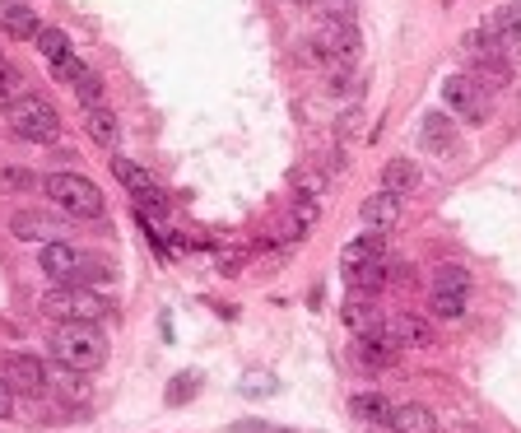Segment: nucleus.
Here are the masks:
<instances>
[{
	"label": "nucleus",
	"instance_id": "nucleus-1",
	"mask_svg": "<svg viewBox=\"0 0 521 433\" xmlns=\"http://www.w3.org/2000/svg\"><path fill=\"white\" fill-rule=\"evenodd\" d=\"M42 191H47V201H56V210H61V215H70V219H89V224L107 219L103 191H98V182H89L84 173H52V177H42Z\"/></svg>",
	"mask_w": 521,
	"mask_h": 433
},
{
	"label": "nucleus",
	"instance_id": "nucleus-2",
	"mask_svg": "<svg viewBox=\"0 0 521 433\" xmlns=\"http://www.w3.org/2000/svg\"><path fill=\"white\" fill-rule=\"evenodd\" d=\"M42 312L52 317V322L61 326H98L112 312V303H107L98 289H80V285H56L42 294Z\"/></svg>",
	"mask_w": 521,
	"mask_h": 433
},
{
	"label": "nucleus",
	"instance_id": "nucleus-3",
	"mask_svg": "<svg viewBox=\"0 0 521 433\" xmlns=\"http://www.w3.org/2000/svg\"><path fill=\"white\" fill-rule=\"evenodd\" d=\"M52 359L61 368H70V373H94L107 359V340L98 326H56Z\"/></svg>",
	"mask_w": 521,
	"mask_h": 433
},
{
	"label": "nucleus",
	"instance_id": "nucleus-4",
	"mask_svg": "<svg viewBox=\"0 0 521 433\" xmlns=\"http://www.w3.org/2000/svg\"><path fill=\"white\" fill-rule=\"evenodd\" d=\"M461 61H466V75L480 84V89H508L512 61L498 52V42L489 38L484 28L466 33V42H461Z\"/></svg>",
	"mask_w": 521,
	"mask_h": 433
},
{
	"label": "nucleus",
	"instance_id": "nucleus-5",
	"mask_svg": "<svg viewBox=\"0 0 521 433\" xmlns=\"http://www.w3.org/2000/svg\"><path fill=\"white\" fill-rule=\"evenodd\" d=\"M5 117H10L14 136L28 140V145H56V140H61V112L38 94H19Z\"/></svg>",
	"mask_w": 521,
	"mask_h": 433
},
{
	"label": "nucleus",
	"instance_id": "nucleus-6",
	"mask_svg": "<svg viewBox=\"0 0 521 433\" xmlns=\"http://www.w3.org/2000/svg\"><path fill=\"white\" fill-rule=\"evenodd\" d=\"M442 103H447V112L466 117V122H484V117H489L484 89L470 80V75H447V80H442Z\"/></svg>",
	"mask_w": 521,
	"mask_h": 433
},
{
	"label": "nucleus",
	"instance_id": "nucleus-7",
	"mask_svg": "<svg viewBox=\"0 0 521 433\" xmlns=\"http://www.w3.org/2000/svg\"><path fill=\"white\" fill-rule=\"evenodd\" d=\"M0 378L14 387V396H19V392H24V396H42V392H47V364H42L38 354H24V350L5 354Z\"/></svg>",
	"mask_w": 521,
	"mask_h": 433
},
{
	"label": "nucleus",
	"instance_id": "nucleus-8",
	"mask_svg": "<svg viewBox=\"0 0 521 433\" xmlns=\"http://www.w3.org/2000/svg\"><path fill=\"white\" fill-rule=\"evenodd\" d=\"M387 331L396 340V350H433V322L424 312H391Z\"/></svg>",
	"mask_w": 521,
	"mask_h": 433
},
{
	"label": "nucleus",
	"instance_id": "nucleus-9",
	"mask_svg": "<svg viewBox=\"0 0 521 433\" xmlns=\"http://www.w3.org/2000/svg\"><path fill=\"white\" fill-rule=\"evenodd\" d=\"M38 261H42V275H52L56 285H70V280H75V271H80L84 252L75 243H61V238H52V243H42Z\"/></svg>",
	"mask_w": 521,
	"mask_h": 433
},
{
	"label": "nucleus",
	"instance_id": "nucleus-10",
	"mask_svg": "<svg viewBox=\"0 0 521 433\" xmlns=\"http://www.w3.org/2000/svg\"><path fill=\"white\" fill-rule=\"evenodd\" d=\"M401 215H405V201H401V196H391V191H382V187H377L373 196L363 201V210H359V219L373 233H391L396 224H401Z\"/></svg>",
	"mask_w": 521,
	"mask_h": 433
},
{
	"label": "nucleus",
	"instance_id": "nucleus-11",
	"mask_svg": "<svg viewBox=\"0 0 521 433\" xmlns=\"http://www.w3.org/2000/svg\"><path fill=\"white\" fill-rule=\"evenodd\" d=\"M484 33H489V38L498 42V52L508 56V61H521V14L512 10V5H503V10L489 14Z\"/></svg>",
	"mask_w": 521,
	"mask_h": 433
},
{
	"label": "nucleus",
	"instance_id": "nucleus-12",
	"mask_svg": "<svg viewBox=\"0 0 521 433\" xmlns=\"http://www.w3.org/2000/svg\"><path fill=\"white\" fill-rule=\"evenodd\" d=\"M382 257H387V238H382V233H363V238L345 243V252H340V271L354 280L363 266H373V261H382Z\"/></svg>",
	"mask_w": 521,
	"mask_h": 433
},
{
	"label": "nucleus",
	"instance_id": "nucleus-13",
	"mask_svg": "<svg viewBox=\"0 0 521 433\" xmlns=\"http://www.w3.org/2000/svg\"><path fill=\"white\" fill-rule=\"evenodd\" d=\"M0 24H5V33L19 42H38V33H42L38 14H33L28 0H0Z\"/></svg>",
	"mask_w": 521,
	"mask_h": 433
},
{
	"label": "nucleus",
	"instance_id": "nucleus-14",
	"mask_svg": "<svg viewBox=\"0 0 521 433\" xmlns=\"http://www.w3.org/2000/svg\"><path fill=\"white\" fill-rule=\"evenodd\" d=\"M424 182V173H419V163H410L405 154H396V159L382 163V191H391V196H410V191Z\"/></svg>",
	"mask_w": 521,
	"mask_h": 433
},
{
	"label": "nucleus",
	"instance_id": "nucleus-15",
	"mask_svg": "<svg viewBox=\"0 0 521 433\" xmlns=\"http://www.w3.org/2000/svg\"><path fill=\"white\" fill-rule=\"evenodd\" d=\"M391 433H438V415L419 401H401L391 406Z\"/></svg>",
	"mask_w": 521,
	"mask_h": 433
},
{
	"label": "nucleus",
	"instance_id": "nucleus-16",
	"mask_svg": "<svg viewBox=\"0 0 521 433\" xmlns=\"http://www.w3.org/2000/svg\"><path fill=\"white\" fill-rule=\"evenodd\" d=\"M419 145H424L428 154H452V149H456L452 117H442V112H428L424 122H419Z\"/></svg>",
	"mask_w": 521,
	"mask_h": 433
},
{
	"label": "nucleus",
	"instance_id": "nucleus-17",
	"mask_svg": "<svg viewBox=\"0 0 521 433\" xmlns=\"http://www.w3.org/2000/svg\"><path fill=\"white\" fill-rule=\"evenodd\" d=\"M349 410H354V420L368 424V429H391V401L377 392H359L354 401H349Z\"/></svg>",
	"mask_w": 521,
	"mask_h": 433
},
{
	"label": "nucleus",
	"instance_id": "nucleus-18",
	"mask_svg": "<svg viewBox=\"0 0 521 433\" xmlns=\"http://www.w3.org/2000/svg\"><path fill=\"white\" fill-rule=\"evenodd\" d=\"M340 317H345V326L354 331V336H368L373 326H382V312L373 308V298H368V294H354V298H349L345 308H340Z\"/></svg>",
	"mask_w": 521,
	"mask_h": 433
},
{
	"label": "nucleus",
	"instance_id": "nucleus-19",
	"mask_svg": "<svg viewBox=\"0 0 521 433\" xmlns=\"http://www.w3.org/2000/svg\"><path fill=\"white\" fill-rule=\"evenodd\" d=\"M84 126H89V136H94L103 149H117L121 122H117V112L112 108H84Z\"/></svg>",
	"mask_w": 521,
	"mask_h": 433
},
{
	"label": "nucleus",
	"instance_id": "nucleus-20",
	"mask_svg": "<svg viewBox=\"0 0 521 433\" xmlns=\"http://www.w3.org/2000/svg\"><path fill=\"white\" fill-rule=\"evenodd\" d=\"M428 312L438 322H461L466 317V294H456V289H428Z\"/></svg>",
	"mask_w": 521,
	"mask_h": 433
},
{
	"label": "nucleus",
	"instance_id": "nucleus-21",
	"mask_svg": "<svg viewBox=\"0 0 521 433\" xmlns=\"http://www.w3.org/2000/svg\"><path fill=\"white\" fill-rule=\"evenodd\" d=\"M10 233L19 238V243H38V238H47V243H52V224H47L38 210H19V215L10 219Z\"/></svg>",
	"mask_w": 521,
	"mask_h": 433
},
{
	"label": "nucleus",
	"instance_id": "nucleus-22",
	"mask_svg": "<svg viewBox=\"0 0 521 433\" xmlns=\"http://www.w3.org/2000/svg\"><path fill=\"white\" fill-rule=\"evenodd\" d=\"M112 173H117V182L131 196H145V191H154V182H149V173L140 168V163H131V159H121V154H112Z\"/></svg>",
	"mask_w": 521,
	"mask_h": 433
},
{
	"label": "nucleus",
	"instance_id": "nucleus-23",
	"mask_svg": "<svg viewBox=\"0 0 521 433\" xmlns=\"http://www.w3.org/2000/svg\"><path fill=\"white\" fill-rule=\"evenodd\" d=\"M38 52H42V61H47L52 70L61 66L66 56H75V52H70V38L61 33V28H42V33H38Z\"/></svg>",
	"mask_w": 521,
	"mask_h": 433
},
{
	"label": "nucleus",
	"instance_id": "nucleus-24",
	"mask_svg": "<svg viewBox=\"0 0 521 433\" xmlns=\"http://www.w3.org/2000/svg\"><path fill=\"white\" fill-rule=\"evenodd\" d=\"M433 289H456V294H470V271H466V266H438V271H433Z\"/></svg>",
	"mask_w": 521,
	"mask_h": 433
},
{
	"label": "nucleus",
	"instance_id": "nucleus-25",
	"mask_svg": "<svg viewBox=\"0 0 521 433\" xmlns=\"http://www.w3.org/2000/svg\"><path fill=\"white\" fill-rule=\"evenodd\" d=\"M107 280H112V271H107L103 261H89V257H84V261H80V271H75V280H70V285L94 289V285H107Z\"/></svg>",
	"mask_w": 521,
	"mask_h": 433
},
{
	"label": "nucleus",
	"instance_id": "nucleus-26",
	"mask_svg": "<svg viewBox=\"0 0 521 433\" xmlns=\"http://www.w3.org/2000/svg\"><path fill=\"white\" fill-rule=\"evenodd\" d=\"M0 187L5 191H33L38 187V177L24 173V168H0Z\"/></svg>",
	"mask_w": 521,
	"mask_h": 433
},
{
	"label": "nucleus",
	"instance_id": "nucleus-27",
	"mask_svg": "<svg viewBox=\"0 0 521 433\" xmlns=\"http://www.w3.org/2000/svg\"><path fill=\"white\" fill-rule=\"evenodd\" d=\"M196 392V373H191V378H173V392H168V406H177V401H182V396H191Z\"/></svg>",
	"mask_w": 521,
	"mask_h": 433
},
{
	"label": "nucleus",
	"instance_id": "nucleus-28",
	"mask_svg": "<svg viewBox=\"0 0 521 433\" xmlns=\"http://www.w3.org/2000/svg\"><path fill=\"white\" fill-rule=\"evenodd\" d=\"M14 98H19V94H14V80H10V70H0V108L10 112V103H14Z\"/></svg>",
	"mask_w": 521,
	"mask_h": 433
},
{
	"label": "nucleus",
	"instance_id": "nucleus-29",
	"mask_svg": "<svg viewBox=\"0 0 521 433\" xmlns=\"http://www.w3.org/2000/svg\"><path fill=\"white\" fill-rule=\"evenodd\" d=\"M10 415H14V387L0 378V420H10Z\"/></svg>",
	"mask_w": 521,
	"mask_h": 433
},
{
	"label": "nucleus",
	"instance_id": "nucleus-30",
	"mask_svg": "<svg viewBox=\"0 0 521 433\" xmlns=\"http://www.w3.org/2000/svg\"><path fill=\"white\" fill-rule=\"evenodd\" d=\"M298 187H303V191H308V196H321V191H326V182H321V177H298Z\"/></svg>",
	"mask_w": 521,
	"mask_h": 433
},
{
	"label": "nucleus",
	"instance_id": "nucleus-31",
	"mask_svg": "<svg viewBox=\"0 0 521 433\" xmlns=\"http://www.w3.org/2000/svg\"><path fill=\"white\" fill-rule=\"evenodd\" d=\"M354 131H359V112H349L345 122H340V140H349V136H354Z\"/></svg>",
	"mask_w": 521,
	"mask_h": 433
},
{
	"label": "nucleus",
	"instance_id": "nucleus-32",
	"mask_svg": "<svg viewBox=\"0 0 521 433\" xmlns=\"http://www.w3.org/2000/svg\"><path fill=\"white\" fill-rule=\"evenodd\" d=\"M289 5H317V0H289Z\"/></svg>",
	"mask_w": 521,
	"mask_h": 433
},
{
	"label": "nucleus",
	"instance_id": "nucleus-33",
	"mask_svg": "<svg viewBox=\"0 0 521 433\" xmlns=\"http://www.w3.org/2000/svg\"><path fill=\"white\" fill-rule=\"evenodd\" d=\"M0 70H5V56H0Z\"/></svg>",
	"mask_w": 521,
	"mask_h": 433
}]
</instances>
